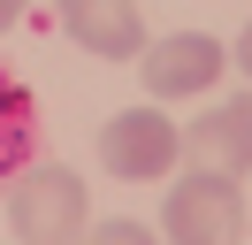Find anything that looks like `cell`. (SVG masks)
<instances>
[{
  "instance_id": "6da1fadb",
  "label": "cell",
  "mask_w": 252,
  "mask_h": 245,
  "mask_svg": "<svg viewBox=\"0 0 252 245\" xmlns=\"http://www.w3.org/2000/svg\"><path fill=\"white\" fill-rule=\"evenodd\" d=\"M8 230L16 245H77L92 230V192L69 161H31L8 184Z\"/></svg>"
},
{
  "instance_id": "9c48e42d",
  "label": "cell",
  "mask_w": 252,
  "mask_h": 245,
  "mask_svg": "<svg viewBox=\"0 0 252 245\" xmlns=\"http://www.w3.org/2000/svg\"><path fill=\"white\" fill-rule=\"evenodd\" d=\"M229 61H237V69H245V77H252V23H245V31H237V46H229Z\"/></svg>"
},
{
  "instance_id": "52a82bcc",
  "label": "cell",
  "mask_w": 252,
  "mask_h": 245,
  "mask_svg": "<svg viewBox=\"0 0 252 245\" xmlns=\"http://www.w3.org/2000/svg\"><path fill=\"white\" fill-rule=\"evenodd\" d=\"M31 153H38V107H31V92L16 77L0 69V184H16L31 168Z\"/></svg>"
},
{
  "instance_id": "8992f818",
  "label": "cell",
  "mask_w": 252,
  "mask_h": 245,
  "mask_svg": "<svg viewBox=\"0 0 252 245\" xmlns=\"http://www.w3.org/2000/svg\"><path fill=\"white\" fill-rule=\"evenodd\" d=\"M62 31L99 61H138L145 54V15L138 0H62Z\"/></svg>"
},
{
  "instance_id": "7a4b0ae2",
  "label": "cell",
  "mask_w": 252,
  "mask_h": 245,
  "mask_svg": "<svg viewBox=\"0 0 252 245\" xmlns=\"http://www.w3.org/2000/svg\"><path fill=\"white\" fill-rule=\"evenodd\" d=\"M184 161V130H176L160 107H123V115L99 122V168L123 184H160Z\"/></svg>"
},
{
  "instance_id": "ba28073f",
  "label": "cell",
  "mask_w": 252,
  "mask_h": 245,
  "mask_svg": "<svg viewBox=\"0 0 252 245\" xmlns=\"http://www.w3.org/2000/svg\"><path fill=\"white\" fill-rule=\"evenodd\" d=\"M77 245H160V238H153L145 222H123V214H115V222H92Z\"/></svg>"
},
{
  "instance_id": "277c9868",
  "label": "cell",
  "mask_w": 252,
  "mask_h": 245,
  "mask_svg": "<svg viewBox=\"0 0 252 245\" xmlns=\"http://www.w3.org/2000/svg\"><path fill=\"white\" fill-rule=\"evenodd\" d=\"M229 69V46L206 39V31H168V39H145L138 77L153 100H191V92H214V77Z\"/></svg>"
},
{
  "instance_id": "5b68a950",
  "label": "cell",
  "mask_w": 252,
  "mask_h": 245,
  "mask_svg": "<svg viewBox=\"0 0 252 245\" xmlns=\"http://www.w3.org/2000/svg\"><path fill=\"white\" fill-rule=\"evenodd\" d=\"M184 161L199 168V176H245L252 168V92H229V100H214L199 122L184 130Z\"/></svg>"
},
{
  "instance_id": "3957f363",
  "label": "cell",
  "mask_w": 252,
  "mask_h": 245,
  "mask_svg": "<svg viewBox=\"0 0 252 245\" xmlns=\"http://www.w3.org/2000/svg\"><path fill=\"white\" fill-rule=\"evenodd\" d=\"M160 238L168 245H245V199L229 176H199L168 184V207H160Z\"/></svg>"
},
{
  "instance_id": "30bf717a",
  "label": "cell",
  "mask_w": 252,
  "mask_h": 245,
  "mask_svg": "<svg viewBox=\"0 0 252 245\" xmlns=\"http://www.w3.org/2000/svg\"><path fill=\"white\" fill-rule=\"evenodd\" d=\"M16 15H23V0H0V31H8V23H16Z\"/></svg>"
}]
</instances>
